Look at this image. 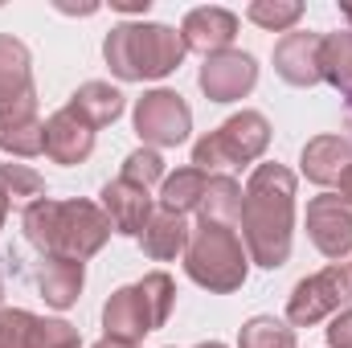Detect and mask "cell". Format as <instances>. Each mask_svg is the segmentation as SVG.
I'll use <instances>...</instances> for the list:
<instances>
[{
	"instance_id": "25",
	"label": "cell",
	"mask_w": 352,
	"mask_h": 348,
	"mask_svg": "<svg viewBox=\"0 0 352 348\" xmlns=\"http://www.w3.org/2000/svg\"><path fill=\"white\" fill-rule=\"evenodd\" d=\"M246 17H250L254 25H263V29L283 33V29H291V25L303 17V4H295V0H291V4H278V0H274V4H270V0H254Z\"/></svg>"
},
{
	"instance_id": "16",
	"label": "cell",
	"mask_w": 352,
	"mask_h": 348,
	"mask_svg": "<svg viewBox=\"0 0 352 348\" xmlns=\"http://www.w3.org/2000/svg\"><path fill=\"white\" fill-rule=\"evenodd\" d=\"M29 279L41 287V295L54 303V307H70L82 291V262L74 259H54V254H37Z\"/></svg>"
},
{
	"instance_id": "31",
	"label": "cell",
	"mask_w": 352,
	"mask_h": 348,
	"mask_svg": "<svg viewBox=\"0 0 352 348\" xmlns=\"http://www.w3.org/2000/svg\"><path fill=\"white\" fill-rule=\"evenodd\" d=\"M8 205H12V201H8V193L0 188V226H4V217H8Z\"/></svg>"
},
{
	"instance_id": "4",
	"label": "cell",
	"mask_w": 352,
	"mask_h": 348,
	"mask_svg": "<svg viewBox=\"0 0 352 348\" xmlns=\"http://www.w3.org/2000/svg\"><path fill=\"white\" fill-rule=\"evenodd\" d=\"M173 279L168 274H148L144 283H135V287H123V291H115L111 299H107V307H102V324H107V336H115V340H144L148 332H156V328H164V320H168V312H173Z\"/></svg>"
},
{
	"instance_id": "8",
	"label": "cell",
	"mask_w": 352,
	"mask_h": 348,
	"mask_svg": "<svg viewBox=\"0 0 352 348\" xmlns=\"http://www.w3.org/2000/svg\"><path fill=\"white\" fill-rule=\"evenodd\" d=\"M37 119L33 74H29V50L12 37H0V131Z\"/></svg>"
},
{
	"instance_id": "23",
	"label": "cell",
	"mask_w": 352,
	"mask_h": 348,
	"mask_svg": "<svg viewBox=\"0 0 352 348\" xmlns=\"http://www.w3.org/2000/svg\"><path fill=\"white\" fill-rule=\"evenodd\" d=\"M238 348H295V336H291V328H283L278 320L254 316V320L242 328Z\"/></svg>"
},
{
	"instance_id": "9",
	"label": "cell",
	"mask_w": 352,
	"mask_h": 348,
	"mask_svg": "<svg viewBox=\"0 0 352 348\" xmlns=\"http://www.w3.org/2000/svg\"><path fill=\"white\" fill-rule=\"evenodd\" d=\"M188 127H192V111H188V102L176 90H152L135 107V131L148 144H160V148L184 144Z\"/></svg>"
},
{
	"instance_id": "21",
	"label": "cell",
	"mask_w": 352,
	"mask_h": 348,
	"mask_svg": "<svg viewBox=\"0 0 352 348\" xmlns=\"http://www.w3.org/2000/svg\"><path fill=\"white\" fill-rule=\"evenodd\" d=\"M320 78H328L344 94L352 90V29L324 37V45H320Z\"/></svg>"
},
{
	"instance_id": "2",
	"label": "cell",
	"mask_w": 352,
	"mask_h": 348,
	"mask_svg": "<svg viewBox=\"0 0 352 348\" xmlns=\"http://www.w3.org/2000/svg\"><path fill=\"white\" fill-rule=\"evenodd\" d=\"M111 217L90 205V201H37L25 209V238L37 254H54V259H90L107 234H111Z\"/></svg>"
},
{
	"instance_id": "30",
	"label": "cell",
	"mask_w": 352,
	"mask_h": 348,
	"mask_svg": "<svg viewBox=\"0 0 352 348\" xmlns=\"http://www.w3.org/2000/svg\"><path fill=\"white\" fill-rule=\"evenodd\" d=\"M94 348H135L131 340H115V336H107V340H98Z\"/></svg>"
},
{
	"instance_id": "5",
	"label": "cell",
	"mask_w": 352,
	"mask_h": 348,
	"mask_svg": "<svg viewBox=\"0 0 352 348\" xmlns=\"http://www.w3.org/2000/svg\"><path fill=\"white\" fill-rule=\"evenodd\" d=\"M188 274L209 287V291H234L242 287L246 279V254H242V242L230 226L221 221H201V230L188 238Z\"/></svg>"
},
{
	"instance_id": "11",
	"label": "cell",
	"mask_w": 352,
	"mask_h": 348,
	"mask_svg": "<svg viewBox=\"0 0 352 348\" xmlns=\"http://www.w3.org/2000/svg\"><path fill=\"white\" fill-rule=\"evenodd\" d=\"M254 83H258V66L250 54H238V50H221V54L205 58V66H201V90L213 102H234V98L250 94Z\"/></svg>"
},
{
	"instance_id": "18",
	"label": "cell",
	"mask_w": 352,
	"mask_h": 348,
	"mask_svg": "<svg viewBox=\"0 0 352 348\" xmlns=\"http://www.w3.org/2000/svg\"><path fill=\"white\" fill-rule=\"evenodd\" d=\"M66 111H74L87 127H107V123L119 119V111H123V94H119L115 87H107V83H87V87L70 98Z\"/></svg>"
},
{
	"instance_id": "14",
	"label": "cell",
	"mask_w": 352,
	"mask_h": 348,
	"mask_svg": "<svg viewBox=\"0 0 352 348\" xmlns=\"http://www.w3.org/2000/svg\"><path fill=\"white\" fill-rule=\"evenodd\" d=\"M320 45H324V37H316V33H287L274 45V70L291 87L320 83Z\"/></svg>"
},
{
	"instance_id": "17",
	"label": "cell",
	"mask_w": 352,
	"mask_h": 348,
	"mask_svg": "<svg viewBox=\"0 0 352 348\" xmlns=\"http://www.w3.org/2000/svg\"><path fill=\"white\" fill-rule=\"evenodd\" d=\"M352 168V144L340 135H320L303 148V173L316 184H340Z\"/></svg>"
},
{
	"instance_id": "27",
	"label": "cell",
	"mask_w": 352,
	"mask_h": 348,
	"mask_svg": "<svg viewBox=\"0 0 352 348\" xmlns=\"http://www.w3.org/2000/svg\"><path fill=\"white\" fill-rule=\"evenodd\" d=\"M160 176H164V160H160V152H152V148L131 152L127 164H123V180H131V184H140V188L156 184Z\"/></svg>"
},
{
	"instance_id": "24",
	"label": "cell",
	"mask_w": 352,
	"mask_h": 348,
	"mask_svg": "<svg viewBox=\"0 0 352 348\" xmlns=\"http://www.w3.org/2000/svg\"><path fill=\"white\" fill-rule=\"evenodd\" d=\"M0 188L8 193V201H33V205L45 193L41 176L33 168H25V164H0Z\"/></svg>"
},
{
	"instance_id": "12",
	"label": "cell",
	"mask_w": 352,
	"mask_h": 348,
	"mask_svg": "<svg viewBox=\"0 0 352 348\" xmlns=\"http://www.w3.org/2000/svg\"><path fill=\"white\" fill-rule=\"evenodd\" d=\"M102 209H107L111 226L119 234H127V238H140L144 226L152 221V197H148V188H140V184H131L123 176L102 188Z\"/></svg>"
},
{
	"instance_id": "10",
	"label": "cell",
	"mask_w": 352,
	"mask_h": 348,
	"mask_svg": "<svg viewBox=\"0 0 352 348\" xmlns=\"http://www.w3.org/2000/svg\"><path fill=\"white\" fill-rule=\"evenodd\" d=\"M307 234L328 259H344L352 250V201L340 193H324L307 205Z\"/></svg>"
},
{
	"instance_id": "7",
	"label": "cell",
	"mask_w": 352,
	"mask_h": 348,
	"mask_svg": "<svg viewBox=\"0 0 352 348\" xmlns=\"http://www.w3.org/2000/svg\"><path fill=\"white\" fill-rule=\"evenodd\" d=\"M340 307L344 312L352 307V270H344L336 262V266H328V270H320V274H311L295 287V295L287 303V320L303 328V324H316V320H324Z\"/></svg>"
},
{
	"instance_id": "29",
	"label": "cell",
	"mask_w": 352,
	"mask_h": 348,
	"mask_svg": "<svg viewBox=\"0 0 352 348\" xmlns=\"http://www.w3.org/2000/svg\"><path fill=\"white\" fill-rule=\"evenodd\" d=\"M328 345L332 348H352V307L332 320V328H328Z\"/></svg>"
},
{
	"instance_id": "22",
	"label": "cell",
	"mask_w": 352,
	"mask_h": 348,
	"mask_svg": "<svg viewBox=\"0 0 352 348\" xmlns=\"http://www.w3.org/2000/svg\"><path fill=\"white\" fill-rule=\"evenodd\" d=\"M238 213H242V188H238V180H230V176H209V188H205V197H201V221H221V226H230V221H238Z\"/></svg>"
},
{
	"instance_id": "15",
	"label": "cell",
	"mask_w": 352,
	"mask_h": 348,
	"mask_svg": "<svg viewBox=\"0 0 352 348\" xmlns=\"http://www.w3.org/2000/svg\"><path fill=\"white\" fill-rule=\"evenodd\" d=\"M94 148V127H87L74 111H58L45 123V156L58 164H82Z\"/></svg>"
},
{
	"instance_id": "13",
	"label": "cell",
	"mask_w": 352,
	"mask_h": 348,
	"mask_svg": "<svg viewBox=\"0 0 352 348\" xmlns=\"http://www.w3.org/2000/svg\"><path fill=\"white\" fill-rule=\"evenodd\" d=\"M234 33H238V17H234L230 8H217V4L192 8V12L184 17V29H180L184 45H188V50H201L205 58L221 54V50L234 41Z\"/></svg>"
},
{
	"instance_id": "19",
	"label": "cell",
	"mask_w": 352,
	"mask_h": 348,
	"mask_svg": "<svg viewBox=\"0 0 352 348\" xmlns=\"http://www.w3.org/2000/svg\"><path fill=\"white\" fill-rule=\"evenodd\" d=\"M140 242H144V254H148V259H156V262L176 259V254L188 246V226H184L180 213H156V217L144 226Z\"/></svg>"
},
{
	"instance_id": "28",
	"label": "cell",
	"mask_w": 352,
	"mask_h": 348,
	"mask_svg": "<svg viewBox=\"0 0 352 348\" xmlns=\"http://www.w3.org/2000/svg\"><path fill=\"white\" fill-rule=\"evenodd\" d=\"M29 328L33 316L29 312H0V348H29Z\"/></svg>"
},
{
	"instance_id": "3",
	"label": "cell",
	"mask_w": 352,
	"mask_h": 348,
	"mask_svg": "<svg viewBox=\"0 0 352 348\" xmlns=\"http://www.w3.org/2000/svg\"><path fill=\"white\" fill-rule=\"evenodd\" d=\"M184 50H188L184 37L168 25H119V29H111V37L102 45L107 66L127 83L173 74L184 58Z\"/></svg>"
},
{
	"instance_id": "6",
	"label": "cell",
	"mask_w": 352,
	"mask_h": 348,
	"mask_svg": "<svg viewBox=\"0 0 352 348\" xmlns=\"http://www.w3.org/2000/svg\"><path fill=\"white\" fill-rule=\"evenodd\" d=\"M266 144H270V123L258 111H242V115H234L230 123H221L213 135H205L197 144L192 164L201 173L226 168V164H250L266 152Z\"/></svg>"
},
{
	"instance_id": "26",
	"label": "cell",
	"mask_w": 352,
	"mask_h": 348,
	"mask_svg": "<svg viewBox=\"0 0 352 348\" xmlns=\"http://www.w3.org/2000/svg\"><path fill=\"white\" fill-rule=\"evenodd\" d=\"M29 348H78V332L66 320H37L29 328Z\"/></svg>"
},
{
	"instance_id": "32",
	"label": "cell",
	"mask_w": 352,
	"mask_h": 348,
	"mask_svg": "<svg viewBox=\"0 0 352 348\" xmlns=\"http://www.w3.org/2000/svg\"><path fill=\"white\" fill-rule=\"evenodd\" d=\"M201 348H226V345H201Z\"/></svg>"
},
{
	"instance_id": "1",
	"label": "cell",
	"mask_w": 352,
	"mask_h": 348,
	"mask_svg": "<svg viewBox=\"0 0 352 348\" xmlns=\"http://www.w3.org/2000/svg\"><path fill=\"white\" fill-rule=\"evenodd\" d=\"M291 217H295V176L283 164H258L242 193V238L250 259L274 270L291 254Z\"/></svg>"
},
{
	"instance_id": "20",
	"label": "cell",
	"mask_w": 352,
	"mask_h": 348,
	"mask_svg": "<svg viewBox=\"0 0 352 348\" xmlns=\"http://www.w3.org/2000/svg\"><path fill=\"white\" fill-rule=\"evenodd\" d=\"M205 188H209V173H201V168H180L176 176L164 180V193H160L164 213H180V217H184L188 209H201Z\"/></svg>"
}]
</instances>
